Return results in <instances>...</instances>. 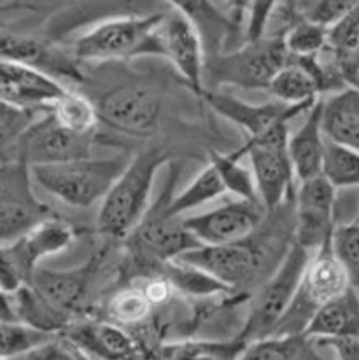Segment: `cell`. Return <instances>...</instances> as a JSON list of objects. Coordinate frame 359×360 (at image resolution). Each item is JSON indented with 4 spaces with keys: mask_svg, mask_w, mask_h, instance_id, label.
I'll list each match as a JSON object with an SVG mask.
<instances>
[{
    "mask_svg": "<svg viewBox=\"0 0 359 360\" xmlns=\"http://www.w3.org/2000/svg\"><path fill=\"white\" fill-rule=\"evenodd\" d=\"M210 163L218 168L228 193L235 194L237 198H242V200L261 201L253 172L240 165V158L235 153L221 154L213 150Z\"/></svg>",
    "mask_w": 359,
    "mask_h": 360,
    "instance_id": "74e56055",
    "label": "cell"
},
{
    "mask_svg": "<svg viewBox=\"0 0 359 360\" xmlns=\"http://www.w3.org/2000/svg\"><path fill=\"white\" fill-rule=\"evenodd\" d=\"M95 135L96 131L79 133L67 128L49 109L23 133L14 149V160L34 167L88 158L93 153Z\"/></svg>",
    "mask_w": 359,
    "mask_h": 360,
    "instance_id": "30bf717a",
    "label": "cell"
},
{
    "mask_svg": "<svg viewBox=\"0 0 359 360\" xmlns=\"http://www.w3.org/2000/svg\"><path fill=\"white\" fill-rule=\"evenodd\" d=\"M247 347V341L237 336L235 340L228 341H174V343L160 345L156 350H153V357L158 359H210V360H226V359H240Z\"/></svg>",
    "mask_w": 359,
    "mask_h": 360,
    "instance_id": "f546056e",
    "label": "cell"
},
{
    "mask_svg": "<svg viewBox=\"0 0 359 360\" xmlns=\"http://www.w3.org/2000/svg\"><path fill=\"white\" fill-rule=\"evenodd\" d=\"M249 238L222 245L202 243L175 259L199 266L237 292L254 282L265 261L263 248Z\"/></svg>",
    "mask_w": 359,
    "mask_h": 360,
    "instance_id": "4fadbf2b",
    "label": "cell"
},
{
    "mask_svg": "<svg viewBox=\"0 0 359 360\" xmlns=\"http://www.w3.org/2000/svg\"><path fill=\"white\" fill-rule=\"evenodd\" d=\"M27 276L21 271L9 245L0 243V290L11 294L20 289L21 285H27Z\"/></svg>",
    "mask_w": 359,
    "mask_h": 360,
    "instance_id": "7bdbcfd3",
    "label": "cell"
},
{
    "mask_svg": "<svg viewBox=\"0 0 359 360\" xmlns=\"http://www.w3.org/2000/svg\"><path fill=\"white\" fill-rule=\"evenodd\" d=\"M319 350H328L340 360H359V336L314 338Z\"/></svg>",
    "mask_w": 359,
    "mask_h": 360,
    "instance_id": "ee69618b",
    "label": "cell"
},
{
    "mask_svg": "<svg viewBox=\"0 0 359 360\" xmlns=\"http://www.w3.org/2000/svg\"><path fill=\"white\" fill-rule=\"evenodd\" d=\"M312 254L314 252L307 250L296 241L287 247L274 275L251 300L249 315L239 334L244 341L251 343L274 333L300 287Z\"/></svg>",
    "mask_w": 359,
    "mask_h": 360,
    "instance_id": "8992f818",
    "label": "cell"
},
{
    "mask_svg": "<svg viewBox=\"0 0 359 360\" xmlns=\"http://www.w3.org/2000/svg\"><path fill=\"white\" fill-rule=\"evenodd\" d=\"M99 271V257H92L74 269H48L37 266L32 275L30 285H34L51 304L75 320L86 309Z\"/></svg>",
    "mask_w": 359,
    "mask_h": 360,
    "instance_id": "e0dca14e",
    "label": "cell"
},
{
    "mask_svg": "<svg viewBox=\"0 0 359 360\" xmlns=\"http://www.w3.org/2000/svg\"><path fill=\"white\" fill-rule=\"evenodd\" d=\"M62 334H65L72 343L77 345V348L86 355V359L128 360L142 359L147 355L137 338L132 336L128 329L107 319H75Z\"/></svg>",
    "mask_w": 359,
    "mask_h": 360,
    "instance_id": "ac0fdd59",
    "label": "cell"
},
{
    "mask_svg": "<svg viewBox=\"0 0 359 360\" xmlns=\"http://www.w3.org/2000/svg\"><path fill=\"white\" fill-rule=\"evenodd\" d=\"M225 2L233 11L235 20H240L244 16V13H247V7H249V0H225Z\"/></svg>",
    "mask_w": 359,
    "mask_h": 360,
    "instance_id": "7dc6e473",
    "label": "cell"
},
{
    "mask_svg": "<svg viewBox=\"0 0 359 360\" xmlns=\"http://www.w3.org/2000/svg\"><path fill=\"white\" fill-rule=\"evenodd\" d=\"M322 133L326 139L359 150V91L346 86L322 98Z\"/></svg>",
    "mask_w": 359,
    "mask_h": 360,
    "instance_id": "603a6c76",
    "label": "cell"
},
{
    "mask_svg": "<svg viewBox=\"0 0 359 360\" xmlns=\"http://www.w3.org/2000/svg\"><path fill=\"white\" fill-rule=\"evenodd\" d=\"M226 193L228 191H226L218 168L209 161V165L196 175L195 180L181 194H177V196L172 194L167 203V212L174 217H181L186 212L193 210V208L200 207L207 201H213Z\"/></svg>",
    "mask_w": 359,
    "mask_h": 360,
    "instance_id": "1f68e13d",
    "label": "cell"
},
{
    "mask_svg": "<svg viewBox=\"0 0 359 360\" xmlns=\"http://www.w3.org/2000/svg\"><path fill=\"white\" fill-rule=\"evenodd\" d=\"M139 56H161L177 68L196 95L203 91V41L199 30L179 11L161 14L142 42Z\"/></svg>",
    "mask_w": 359,
    "mask_h": 360,
    "instance_id": "52a82bcc",
    "label": "cell"
},
{
    "mask_svg": "<svg viewBox=\"0 0 359 360\" xmlns=\"http://www.w3.org/2000/svg\"><path fill=\"white\" fill-rule=\"evenodd\" d=\"M267 208L261 201L237 198L206 214L184 219L193 236L206 245H222L253 236L265 219Z\"/></svg>",
    "mask_w": 359,
    "mask_h": 360,
    "instance_id": "9a60e30c",
    "label": "cell"
},
{
    "mask_svg": "<svg viewBox=\"0 0 359 360\" xmlns=\"http://www.w3.org/2000/svg\"><path fill=\"white\" fill-rule=\"evenodd\" d=\"M53 336L20 320H0V359L23 357Z\"/></svg>",
    "mask_w": 359,
    "mask_h": 360,
    "instance_id": "d590c367",
    "label": "cell"
},
{
    "mask_svg": "<svg viewBox=\"0 0 359 360\" xmlns=\"http://www.w3.org/2000/svg\"><path fill=\"white\" fill-rule=\"evenodd\" d=\"M51 112L63 126L79 133H95L100 122L96 103L81 93L65 91L53 103Z\"/></svg>",
    "mask_w": 359,
    "mask_h": 360,
    "instance_id": "e575fe53",
    "label": "cell"
},
{
    "mask_svg": "<svg viewBox=\"0 0 359 360\" xmlns=\"http://www.w3.org/2000/svg\"><path fill=\"white\" fill-rule=\"evenodd\" d=\"M67 89L39 68L0 58V100L25 109H51Z\"/></svg>",
    "mask_w": 359,
    "mask_h": 360,
    "instance_id": "d6986e66",
    "label": "cell"
},
{
    "mask_svg": "<svg viewBox=\"0 0 359 360\" xmlns=\"http://www.w3.org/2000/svg\"><path fill=\"white\" fill-rule=\"evenodd\" d=\"M321 350L307 333L270 334L247 343L240 359L246 360H314Z\"/></svg>",
    "mask_w": 359,
    "mask_h": 360,
    "instance_id": "4316f807",
    "label": "cell"
},
{
    "mask_svg": "<svg viewBox=\"0 0 359 360\" xmlns=\"http://www.w3.org/2000/svg\"><path fill=\"white\" fill-rule=\"evenodd\" d=\"M74 238L75 229L69 222L51 215V217L39 222L35 228L25 233L23 236L9 241L7 245H9L14 259L18 261L21 271L25 273L28 283H30L32 275H34L35 268L41 264L42 259L56 255L69 248Z\"/></svg>",
    "mask_w": 359,
    "mask_h": 360,
    "instance_id": "44dd1931",
    "label": "cell"
},
{
    "mask_svg": "<svg viewBox=\"0 0 359 360\" xmlns=\"http://www.w3.org/2000/svg\"><path fill=\"white\" fill-rule=\"evenodd\" d=\"M291 60L284 32L246 41L232 53H218L206 61L203 75L214 84L244 89H267L272 79Z\"/></svg>",
    "mask_w": 359,
    "mask_h": 360,
    "instance_id": "277c9868",
    "label": "cell"
},
{
    "mask_svg": "<svg viewBox=\"0 0 359 360\" xmlns=\"http://www.w3.org/2000/svg\"><path fill=\"white\" fill-rule=\"evenodd\" d=\"M11 301H13L14 313L20 322L28 323V326L41 329L44 333L58 334L74 322L72 316L63 313L62 309L51 304L34 285L27 283L20 289L11 292Z\"/></svg>",
    "mask_w": 359,
    "mask_h": 360,
    "instance_id": "484cf974",
    "label": "cell"
},
{
    "mask_svg": "<svg viewBox=\"0 0 359 360\" xmlns=\"http://www.w3.org/2000/svg\"><path fill=\"white\" fill-rule=\"evenodd\" d=\"M14 6H0V13H6V11H9V9H13Z\"/></svg>",
    "mask_w": 359,
    "mask_h": 360,
    "instance_id": "681fc988",
    "label": "cell"
},
{
    "mask_svg": "<svg viewBox=\"0 0 359 360\" xmlns=\"http://www.w3.org/2000/svg\"><path fill=\"white\" fill-rule=\"evenodd\" d=\"M284 39L291 56L317 55L328 49V27L310 18L298 16L284 30Z\"/></svg>",
    "mask_w": 359,
    "mask_h": 360,
    "instance_id": "8d00e7d4",
    "label": "cell"
},
{
    "mask_svg": "<svg viewBox=\"0 0 359 360\" xmlns=\"http://www.w3.org/2000/svg\"><path fill=\"white\" fill-rule=\"evenodd\" d=\"M289 128L281 124L256 139H247L237 156L249 158L251 172L256 180L258 194L267 212L277 210L291 193L294 179L289 150Z\"/></svg>",
    "mask_w": 359,
    "mask_h": 360,
    "instance_id": "ba28073f",
    "label": "cell"
},
{
    "mask_svg": "<svg viewBox=\"0 0 359 360\" xmlns=\"http://www.w3.org/2000/svg\"><path fill=\"white\" fill-rule=\"evenodd\" d=\"M0 2H4V0H0Z\"/></svg>",
    "mask_w": 359,
    "mask_h": 360,
    "instance_id": "f907efd6",
    "label": "cell"
},
{
    "mask_svg": "<svg viewBox=\"0 0 359 360\" xmlns=\"http://www.w3.org/2000/svg\"><path fill=\"white\" fill-rule=\"evenodd\" d=\"M174 182L175 174H172L160 198L153 207L147 208L142 221L127 238L130 257L139 271H144L142 275L158 273L165 261L179 257L182 252L202 245L186 228L184 219L174 217L167 212V203L174 194Z\"/></svg>",
    "mask_w": 359,
    "mask_h": 360,
    "instance_id": "3957f363",
    "label": "cell"
},
{
    "mask_svg": "<svg viewBox=\"0 0 359 360\" xmlns=\"http://www.w3.org/2000/svg\"><path fill=\"white\" fill-rule=\"evenodd\" d=\"M160 18L161 14H149L103 21L75 39L72 55L79 61L137 58L142 42Z\"/></svg>",
    "mask_w": 359,
    "mask_h": 360,
    "instance_id": "8fae6325",
    "label": "cell"
},
{
    "mask_svg": "<svg viewBox=\"0 0 359 360\" xmlns=\"http://www.w3.org/2000/svg\"><path fill=\"white\" fill-rule=\"evenodd\" d=\"M279 0H249L247 7V25H246V41H256V39L267 35L268 23L275 14Z\"/></svg>",
    "mask_w": 359,
    "mask_h": 360,
    "instance_id": "b9f144b4",
    "label": "cell"
},
{
    "mask_svg": "<svg viewBox=\"0 0 359 360\" xmlns=\"http://www.w3.org/2000/svg\"><path fill=\"white\" fill-rule=\"evenodd\" d=\"M158 273L165 276L174 287L175 292H181L188 297L209 300L215 296H228L235 294L226 283L218 280L210 273L203 271L199 266H193L181 259H168L160 266Z\"/></svg>",
    "mask_w": 359,
    "mask_h": 360,
    "instance_id": "83f0119b",
    "label": "cell"
},
{
    "mask_svg": "<svg viewBox=\"0 0 359 360\" xmlns=\"http://www.w3.org/2000/svg\"><path fill=\"white\" fill-rule=\"evenodd\" d=\"M154 304L146 296L141 285L121 287L116 292L111 294L106 302V319L118 326L130 329V327H141L153 315Z\"/></svg>",
    "mask_w": 359,
    "mask_h": 360,
    "instance_id": "4dcf8cb0",
    "label": "cell"
},
{
    "mask_svg": "<svg viewBox=\"0 0 359 360\" xmlns=\"http://www.w3.org/2000/svg\"><path fill=\"white\" fill-rule=\"evenodd\" d=\"M322 177L336 189L359 187V150L349 146L325 140Z\"/></svg>",
    "mask_w": 359,
    "mask_h": 360,
    "instance_id": "d6a6232c",
    "label": "cell"
},
{
    "mask_svg": "<svg viewBox=\"0 0 359 360\" xmlns=\"http://www.w3.org/2000/svg\"><path fill=\"white\" fill-rule=\"evenodd\" d=\"M322 96L307 110L303 124L289 135L287 150L293 163L294 177L300 182L322 175L325 133H322Z\"/></svg>",
    "mask_w": 359,
    "mask_h": 360,
    "instance_id": "7402d4cb",
    "label": "cell"
},
{
    "mask_svg": "<svg viewBox=\"0 0 359 360\" xmlns=\"http://www.w3.org/2000/svg\"><path fill=\"white\" fill-rule=\"evenodd\" d=\"M125 154L114 158H79L63 163L34 165L32 177L49 194L69 207L89 208L106 198L127 168Z\"/></svg>",
    "mask_w": 359,
    "mask_h": 360,
    "instance_id": "7a4b0ae2",
    "label": "cell"
},
{
    "mask_svg": "<svg viewBox=\"0 0 359 360\" xmlns=\"http://www.w3.org/2000/svg\"><path fill=\"white\" fill-rule=\"evenodd\" d=\"M175 11L191 21L199 30L203 44L210 49L213 55L221 53L228 37L237 30V23L226 18L210 0H167Z\"/></svg>",
    "mask_w": 359,
    "mask_h": 360,
    "instance_id": "d4e9b609",
    "label": "cell"
},
{
    "mask_svg": "<svg viewBox=\"0 0 359 360\" xmlns=\"http://www.w3.org/2000/svg\"><path fill=\"white\" fill-rule=\"evenodd\" d=\"M49 109H25L0 100V161L14 160V149L23 133Z\"/></svg>",
    "mask_w": 359,
    "mask_h": 360,
    "instance_id": "836d02e7",
    "label": "cell"
},
{
    "mask_svg": "<svg viewBox=\"0 0 359 360\" xmlns=\"http://www.w3.org/2000/svg\"><path fill=\"white\" fill-rule=\"evenodd\" d=\"M328 51L336 61L359 53V4L328 27Z\"/></svg>",
    "mask_w": 359,
    "mask_h": 360,
    "instance_id": "f35d334b",
    "label": "cell"
},
{
    "mask_svg": "<svg viewBox=\"0 0 359 360\" xmlns=\"http://www.w3.org/2000/svg\"><path fill=\"white\" fill-rule=\"evenodd\" d=\"M333 248L349 269L353 285L359 290V219L351 224L336 226Z\"/></svg>",
    "mask_w": 359,
    "mask_h": 360,
    "instance_id": "ab89813d",
    "label": "cell"
},
{
    "mask_svg": "<svg viewBox=\"0 0 359 360\" xmlns=\"http://www.w3.org/2000/svg\"><path fill=\"white\" fill-rule=\"evenodd\" d=\"M51 215V208L32 189L30 165L0 161V243L18 240Z\"/></svg>",
    "mask_w": 359,
    "mask_h": 360,
    "instance_id": "9c48e42d",
    "label": "cell"
},
{
    "mask_svg": "<svg viewBox=\"0 0 359 360\" xmlns=\"http://www.w3.org/2000/svg\"><path fill=\"white\" fill-rule=\"evenodd\" d=\"M322 0H298V16H308Z\"/></svg>",
    "mask_w": 359,
    "mask_h": 360,
    "instance_id": "c3c4849f",
    "label": "cell"
},
{
    "mask_svg": "<svg viewBox=\"0 0 359 360\" xmlns=\"http://www.w3.org/2000/svg\"><path fill=\"white\" fill-rule=\"evenodd\" d=\"M339 68L346 86L359 91V53L351 56V58L339 61Z\"/></svg>",
    "mask_w": 359,
    "mask_h": 360,
    "instance_id": "f6af8a7d",
    "label": "cell"
},
{
    "mask_svg": "<svg viewBox=\"0 0 359 360\" xmlns=\"http://www.w3.org/2000/svg\"><path fill=\"white\" fill-rule=\"evenodd\" d=\"M310 338L359 336V290L351 285L346 292L321 306L308 322Z\"/></svg>",
    "mask_w": 359,
    "mask_h": 360,
    "instance_id": "cb8c5ba5",
    "label": "cell"
},
{
    "mask_svg": "<svg viewBox=\"0 0 359 360\" xmlns=\"http://www.w3.org/2000/svg\"><path fill=\"white\" fill-rule=\"evenodd\" d=\"M200 96L215 112L242 128L247 139H256L277 126L287 124L293 117L307 112L314 105V103H286L281 100L270 103H247L237 96L209 91L206 88Z\"/></svg>",
    "mask_w": 359,
    "mask_h": 360,
    "instance_id": "2e32d148",
    "label": "cell"
},
{
    "mask_svg": "<svg viewBox=\"0 0 359 360\" xmlns=\"http://www.w3.org/2000/svg\"><path fill=\"white\" fill-rule=\"evenodd\" d=\"M0 58L20 61L46 72L51 77H65L81 81L82 74L77 68V58L67 55L56 46L28 35H14L0 32Z\"/></svg>",
    "mask_w": 359,
    "mask_h": 360,
    "instance_id": "ffe728a7",
    "label": "cell"
},
{
    "mask_svg": "<svg viewBox=\"0 0 359 360\" xmlns=\"http://www.w3.org/2000/svg\"><path fill=\"white\" fill-rule=\"evenodd\" d=\"M351 285L349 269L333 248V241L321 247L312 254L300 287L272 334L305 333L315 311Z\"/></svg>",
    "mask_w": 359,
    "mask_h": 360,
    "instance_id": "5b68a950",
    "label": "cell"
},
{
    "mask_svg": "<svg viewBox=\"0 0 359 360\" xmlns=\"http://www.w3.org/2000/svg\"><path fill=\"white\" fill-rule=\"evenodd\" d=\"M275 14H279L282 18V21H286V23H293L298 18V0H279Z\"/></svg>",
    "mask_w": 359,
    "mask_h": 360,
    "instance_id": "bcb514c9",
    "label": "cell"
},
{
    "mask_svg": "<svg viewBox=\"0 0 359 360\" xmlns=\"http://www.w3.org/2000/svg\"><path fill=\"white\" fill-rule=\"evenodd\" d=\"M100 121L125 135L151 136L160 121V98L151 86L127 82L109 89L96 103Z\"/></svg>",
    "mask_w": 359,
    "mask_h": 360,
    "instance_id": "7c38bea8",
    "label": "cell"
},
{
    "mask_svg": "<svg viewBox=\"0 0 359 360\" xmlns=\"http://www.w3.org/2000/svg\"><path fill=\"white\" fill-rule=\"evenodd\" d=\"M267 91L286 103H314L321 95L315 79L294 56L275 74Z\"/></svg>",
    "mask_w": 359,
    "mask_h": 360,
    "instance_id": "f1b7e54d",
    "label": "cell"
},
{
    "mask_svg": "<svg viewBox=\"0 0 359 360\" xmlns=\"http://www.w3.org/2000/svg\"><path fill=\"white\" fill-rule=\"evenodd\" d=\"M336 191L322 175L300 182L294 210V241L307 250L315 252L333 241Z\"/></svg>",
    "mask_w": 359,
    "mask_h": 360,
    "instance_id": "5bb4252c",
    "label": "cell"
},
{
    "mask_svg": "<svg viewBox=\"0 0 359 360\" xmlns=\"http://www.w3.org/2000/svg\"><path fill=\"white\" fill-rule=\"evenodd\" d=\"M0 292H2V290H0Z\"/></svg>",
    "mask_w": 359,
    "mask_h": 360,
    "instance_id": "816d5d0a",
    "label": "cell"
},
{
    "mask_svg": "<svg viewBox=\"0 0 359 360\" xmlns=\"http://www.w3.org/2000/svg\"><path fill=\"white\" fill-rule=\"evenodd\" d=\"M25 360H74V359H86V355L82 354L77 348V345H74L65 334L58 333L53 338H49L48 341H44L42 345L35 347L34 350H30L28 354H25Z\"/></svg>",
    "mask_w": 359,
    "mask_h": 360,
    "instance_id": "60d3db41",
    "label": "cell"
},
{
    "mask_svg": "<svg viewBox=\"0 0 359 360\" xmlns=\"http://www.w3.org/2000/svg\"><path fill=\"white\" fill-rule=\"evenodd\" d=\"M168 163V153L149 147L128 161L127 168L100 201L96 229L109 240H127L149 208L154 179Z\"/></svg>",
    "mask_w": 359,
    "mask_h": 360,
    "instance_id": "6da1fadb",
    "label": "cell"
}]
</instances>
